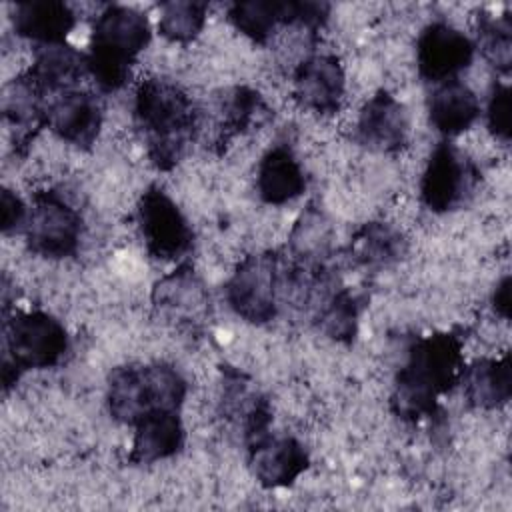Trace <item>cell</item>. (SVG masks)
<instances>
[{"label": "cell", "instance_id": "cell-1", "mask_svg": "<svg viewBox=\"0 0 512 512\" xmlns=\"http://www.w3.org/2000/svg\"><path fill=\"white\" fill-rule=\"evenodd\" d=\"M134 122L150 162L158 170H172L198 132V110L178 84L146 78L134 94Z\"/></svg>", "mask_w": 512, "mask_h": 512}, {"label": "cell", "instance_id": "cell-2", "mask_svg": "<svg viewBox=\"0 0 512 512\" xmlns=\"http://www.w3.org/2000/svg\"><path fill=\"white\" fill-rule=\"evenodd\" d=\"M462 372V340L456 334L444 332L418 338L396 376L392 410L404 420L436 416L438 396L460 384Z\"/></svg>", "mask_w": 512, "mask_h": 512}, {"label": "cell", "instance_id": "cell-3", "mask_svg": "<svg viewBox=\"0 0 512 512\" xmlns=\"http://www.w3.org/2000/svg\"><path fill=\"white\" fill-rule=\"evenodd\" d=\"M148 18L122 4L106 6L94 20L90 50L86 54L88 74L102 92L120 90L132 72L140 52L150 44Z\"/></svg>", "mask_w": 512, "mask_h": 512}, {"label": "cell", "instance_id": "cell-4", "mask_svg": "<svg viewBox=\"0 0 512 512\" xmlns=\"http://www.w3.org/2000/svg\"><path fill=\"white\" fill-rule=\"evenodd\" d=\"M186 390L184 376L170 364H130L112 370L106 400L114 420L136 426L152 412L180 410Z\"/></svg>", "mask_w": 512, "mask_h": 512}, {"label": "cell", "instance_id": "cell-5", "mask_svg": "<svg viewBox=\"0 0 512 512\" xmlns=\"http://www.w3.org/2000/svg\"><path fill=\"white\" fill-rule=\"evenodd\" d=\"M66 352L68 334L60 320L42 310L14 314L4 322V390H8L24 370L56 366Z\"/></svg>", "mask_w": 512, "mask_h": 512}, {"label": "cell", "instance_id": "cell-6", "mask_svg": "<svg viewBox=\"0 0 512 512\" xmlns=\"http://www.w3.org/2000/svg\"><path fill=\"white\" fill-rule=\"evenodd\" d=\"M290 258L276 252L246 256L226 282V300L244 320L272 322L288 294Z\"/></svg>", "mask_w": 512, "mask_h": 512}, {"label": "cell", "instance_id": "cell-7", "mask_svg": "<svg viewBox=\"0 0 512 512\" xmlns=\"http://www.w3.org/2000/svg\"><path fill=\"white\" fill-rule=\"evenodd\" d=\"M28 248L44 258H68L76 254L82 238L80 212L58 192L34 194L24 224Z\"/></svg>", "mask_w": 512, "mask_h": 512}, {"label": "cell", "instance_id": "cell-8", "mask_svg": "<svg viewBox=\"0 0 512 512\" xmlns=\"http://www.w3.org/2000/svg\"><path fill=\"white\" fill-rule=\"evenodd\" d=\"M480 172L454 144L438 142L420 178V198L432 212L462 208L476 192Z\"/></svg>", "mask_w": 512, "mask_h": 512}, {"label": "cell", "instance_id": "cell-9", "mask_svg": "<svg viewBox=\"0 0 512 512\" xmlns=\"http://www.w3.org/2000/svg\"><path fill=\"white\" fill-rule=\"evenodd\" d=\"M138 224L146 250L154 258L176 260L194 244V232L176 202L158 186H150L138 202Z\"/></svg>", "mask_w": 512, "mask_h": 512}, {"label": "cell", "instance_id": "cell-10", "mask_svg": "<svg viewBox=\"0 0 512 512\" xmlns=\"http://www.w3.org/2000/svg\"><path fill=\"white\" fill-rule=\"evenodd\" d=\"M474 54V42L446 22L428 24L416 40L418 74L434 86L458 78L472 64Z\"/></svg>", "mask_w": 512, "mask_h": 512}, {"label": "cell", "instance_id": "cell-11", "mask_svg": "<svg viewBox=\"0 0 512 512\" xmlns=\"http://www.w3.org/2000/svg\"><path fill=\"white\" fill-rule=\"evenodd\" d=\"M152 304L160 318L180 328L200 326L210 308L206 286L188 264L178 266L156 282Z\"/></svg>", "mask_w": 512, "mask_h": 512}, {"label": "cell", "instance_id": "cell-12", "mask_svg": "<svg viewBox=\"0 0 512 512\" xmlns=\"http://www.w3.org/2000/svg\"><path fill=\"white\" fill-rule=\"evenodd\" d=\"M104 112L96 94L66 90L46 100V126L64 142L90 148L102 128Z\"/></svg>", "mask_w": 512, "mask_h": 512}, {"label": "cell", "instance_id": "cell-13", "mask_svg": "<svg viewBox=\"0 0 512 512\" xmlns=\"http://www.w3.org/2000/svg\"><path fill=\"white\" fill-rule=\"evenodd\" d=\"M346 92V74L332 54H312L294 70V98L318 114L338 112Z\"/></svg>", "mask_w": 512, "mask_h": 512}, {"label": "cell", "instance_id": "cell-14", "mask_svg": "<svg viewBox=\"0 0 512 512\" xmlns=\"http://www.w3.org/2000/svg\"><path fill=\"white\" fill-rule=\"evenodd\" d=\"M408 134L406 108L392 94L380 90L362 106L356 120V140L362 146L392 154L406 146Z\"/></svg>", "mask_w": 512, "mask_h": 512}, {"label": "cell", "instance_id": "cell-15", "mask_svg": "<svg viewBox=\"0 0 512 512\" xmlns=\"http://www.w3.org/2000/svg\"><path fill=\"white\" fill-rule=\"evenodd\" d=\"M250 470L264 488L290 486L306 468L308 452L292 436H274L272 432L248 446Z\"/></svg>", "mask_w": 512, "mask_h": 512}, {"label": "cell", "instance_id": "cell-16", "mask_svg": "<svg viewBox=\"0 0 512 512\" xmlns=\"http://www.w3.org/2000/svg\"><path fill=\"white\" fill-rule=\"evenodd\" d=\"M24 74L48 100L80 84L88 74L86 54L66 42L38 46L34 60Z\"/></svg>", "mask_w": 512, "mask_h": 512}, {"label": "cell", "instance_id": "cell-17", "mask_svg": "<svg viewBox=\"0 0 512 512\" xmlns=\"http://www.w3.org/2000/svg\"><path fill=\"white\" fill-rule=\"evenodd\" d=\"M14 32L38 46L62 44L76 26L74 10L58 0H30L14 6Z\"/></svg>", "mask_w": 512, "mask_h": 512}, {"label": "cell", "instance_id": "cell-18", "mask_svg": "<svg viewBox=\"0 0 512 512\" xmlns=\"http://www.w3.org/2000/svg\"><path fill=\"white\" fill-rule=\"evenodd\" d=\"M184 440L186 432L178 410L152 412L134 426L130 460L136 464H154L178 454Z\"/></svg>", "mask_w": 512, "mask_h": 512}, {"label": "cell", "instance_id": "cell-19", "mask_svg": "<svg viewBox=\"0 0 512 512\" xmlns=\"http://www.w3.org/2000/svg\"><path fill=\"white\" fill-rule=\"evenodd\" d=\"M306 188V176L294 152L278 144L270 148L256 170V190L266 204H286L298 198Z\"/></svg>", "mask_w": 512, "mask_h": 512}, {"label": "cell", "instance_id": "cell-20", "mask_svg": "<svg viewBox=\"0 0 512 512\" xmlns=\"http://www.w3.org/2000/svg\"><path fill=\"white\" fill-rule=\"evenodd\" d=\"M428 114L432 126L446 138L458 136L468 130L480 116V102L474 90L460 78L436 84L430 100Z\"/></svg>", "mask_w": 512, "mask_h": 512}, {"label": "cell", "instance_id": "cell-21", "mask_svg": "<svg viewBox=\"0 0 512 512\" xmlns=\"http://www.w3.org/2000/svg\"><path fill=\"white\" fill-rule=\"evenodd\" d=\"M464 398L472 408L496 410L508 404L512 396V368L510 356L480 358L464 366L460 376Z\"/></svg>", "mask_w": 512, "mask_h": 512}, {"label": "cell", "instance_id": "cell-22", "mask_svg": "<svg viewBox=\"0 0 512 512\" xmlns=\"http://www.w3.org/2000/svg\"><path fill=\"white\" fill-rule=\"evenodd\" d=\"M334 230L318 206H308L290 234V256L304 266H324L332 252Z\"/></svg>", "mask_w": 512, "mask_h": 512}, {"label": "cell", "instance_id": "cell-23", "mask_svg": "<svg viewBox=\"0 0 512 512\" xmlns=\"http://www.w3.org/2000/svg\"><path fill=\"white\" fill-rule=\"evenodd\" d=\"M228 20L250 40L266 44L278 24H292V0L234 2L228 10Z\"/></svg>", "mask_w": 512, "mask_h": 512}, {"label": "cell", "instance_id": "cell-24", "mask_svg": "<svg viewBox=\"0 0 512 512\" xmlns=\"http://www.w3.org/2000/svg\"><path fill=\"white\" fill-rule=\"evenodd\" d=\"M406 242L402 234L384 222L364 224L352 238L350 254L366 268H382L402 258Z\"/></svg>", "mask_w": 512, "mask_h": 512}, {"label": "cell", "instance_id": "cell-25", "mask_svg": "<svg viewBox=\"0 0 512 512\" xmlns=\"http://www.w3.org/2000/svg\"><path fill=\"white\" fill-rule=\"evenodd\" d=\"M360 302L344 286H334L314 308V322L326 336L338 342H350L358 330Z\"/></svg>", "mask_w": 512, "mask_h": 512}, {"label": "cell", "instance_id": "cell-26", "mask_svg": "<svg viewBox=\"0 0 512 512\" xmlns=\"http://www.w3.org/2000/svg\"><path fill=\"white\" fill-rule=\"evenodd\" d=\"M208 4L196 0H170L160 4L158 30L160 34L178 44L192 42L204 28Z\"/></svg>", "mask_w": 512, "mask_h": 512}, {"label": "cell", "instance_id": "cell-27", "mask_svg": "<svg viewBox=\"0 0 512 512\" xmlns=\"http://www.w3.org/2000/svg\"><path fill=\"white\" fill-rule=\"evenodd\" d=\"M268 114V108L258 92L246 86L232 88L220 104V130L224 136L242 134L252 126H258Z\"/></svg>", "mask_w": 512, "mask_h": 512}, {"label": "cell", "instance_id": "cell-28", "mask_svg": "<svg viewBox=\"0 0 512 512\" xmlns=\"http://www.w3.org/2000/svg\"><path fill=\"white\" fill-rule=\"evenodd\" d=\"M474 46L498 72L508 74L512 66V26L508 16H478V40Z\"/></svg>", "mask_w": 512, "mask_h": 512}, {"label": "cell", "instance_id": "cell-29", "mask_svg": "<svg viewBox=\"0 0 512 512\" xmlns=\"http://www.w3.org/2000/svg\"><path fill=\"white\" fill-rule=\"evenodd\" d=\"M512 100H510V86L506 82L496 80L492 84L488 104H486V122L490 132L496 140L502 144H508L510 140V124H512Z\"/></svg>", "mask_w": 512, "mask_h": 512}, {"label": "cell", "instance_id": "cell-30", "mask_svg": "<svg viewBox=\"0 0 512 512\" xmlns=\"http://www.w3.org/2000/svg\"><path fill=\"white\" fill-rule=\"evenodd\" d=\"M0 214H2V232L14 234L22 232L26 218H28V208L26 204L8 188L2 190V200H0Z\"/></svg>", "mask_w": 512, "mask_h": 512}, {"label": "cell", "instance_id": "cell-31", "mask_svg": "<svg viewBox=\"0 0 512 512\" xmlns=\"http://www.w3.org/2000/svg\"><path fill=\"white\" fill-rule=\"evenodd\" d=\"M492 306L496 310V314L502 320L510 318V276H502V280L496 284L494 294H492Z\"/></svg>", "mask_w": 512, "mask_h": 512}]
</instances>
